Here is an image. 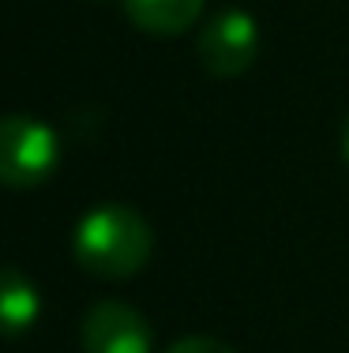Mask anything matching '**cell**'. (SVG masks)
Listing matches in <instances>:
<instances>
[{"mask_svg": "<svg viewBox=\"0 0 349 353\" xmlns=\"http://www.w3.org/2000/svg\"><path fill=\"white\" fill-rule=\"evenodd\" d=\"M72 248H76V259L87 274L120 282L147 267L154 252V233L151 222L136 207L102 203L76 225Z\"/></svg>", "mask_w": 349, "mask_h": 353, "instance_id": "6da1fadb", "label": "cell"}, {"mask_svg": "<svg viewBox=\"0 0 349 353\" xmlns=\"http://www.w3.org/2000/svg\"><path fill=\"white\" fill-rule=\"evenodd\" d=\"M61 162V143L49 124L27 113L0 117V184L8 188H34Z\"/></svg>", "mask_w": 349, "mask_h": 353, "instance_id": "7a4b0ae2", "label": "cell"}, {"mask_svg": "<svg viewBox=\"0 0 349 353\" xmlns=\"http://www.w3.org/2000/svg\"><path fill=\"white\" fill-rule=\"evenodd\" d=\"M255 53H260V27L248 12L229 8V12L214 15L199 34V61L218 79H237L252 68Z\"/></svg>", "mask_w": 349, "mask_h": 353, "instance_id": "3957f363", "label": "cell"}, {"mask_svg": "<svg viewBox=\"0 0 349 353\" xmlns=\"http://www.w3.org/2000/svg\"><path fill=\"white\" fill-rule=\"evenodd\" d=\"M147 319L124 301H98L83 316V353H151Z\"/></svg>", "mask_w": 349, "mask_h": 353, "instance_id": "277c9868", "label": "cell"}, {"mask_svg": "<svg viewBox=\"0 0 349 353\" xmlns=\"http://www.w3.org/2000/svg\"><path fill=\"white\" fill-rule=\"evenodd\" d=\"M41 312L38 285L19 267H0V334H27Z\"/></svg>", "mask_w": 349, "mask_h": 353, "instance_id": "5b68a950", "label": "cell"}, {"mask_svg": "<svg viewBox=\"0 0 349 353\" xmlns=\"http://www.w3.org/2000/svg\"><path fill=\"white\" fill-rule=\"evenodd\" d=\"M203 4L207 0H124V12L147 34L173 38V34H184L199 19Z\"/></svg>", "mask_w": 349, "mask_h": 353, "instance_id": "8992f818", "label": "cell"}, {"mask_svg": "<svg viewBox=\"0 0 349 353\" xmlns=\"http://www.w3.org/2000/svg\"><path fill=\"white\" fill-rule=\"evenodd\" d=\"M169 353H237V350H229L226 342H218V339H203V334H192V339L173 342Z\"/></svg>", "mask_w": 349, "mask_h": 353, "instance_id": "52a82bcc", "label": "cell"}, {"mask_svg": "<svg viewBox=\"0 0 349 353\" xmlns=\"http://www.w3.org/2000/svg\"><path fill=\"white\" fill-rule=\"evenodd\" d=\"M342 150H346V158H349V117H346V124H342Z\"/></svg>", "mask_w": 349, "mask_h": 353, "instance_id": "ba28073f", "label": "cell"}]
</instances>
